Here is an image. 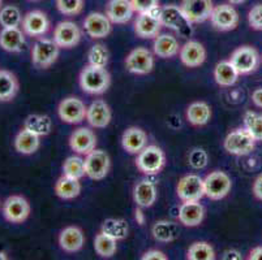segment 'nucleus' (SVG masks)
<instances>
[{"label":"nucleus","instance_id":"nucleus-1","mask_svg":"<svg viewBox=\"0 0 262 260\" xmlns=\"http://www.w3.org/2000/svg\"><path fill=\"white\" fill-rule=\"evenodd\" d=\"M81 90L89 95H102L111 86V75L106 68H99L88 64L78 76Z\"/></svg>","mask_w":262,"mask_h":260},{"label":"nucleus","instance_id":"nucleus-2","mask_svg":"<svg viewBox=\"0 0 262 260\" xmlns=\"http://www.w3.org/2000/svg\"><path fill=\"white\" fill-rule=\"evenodd\" d=\"M136 156V167L145 176L158 175L166 167V154L156 145L146 146Z\"/></svg>","mask_w":262,"mask_h":260},{"label":"nucleus","instance_id":"nucleus-3","mask_svg":"<svg viewBox=\"0 0 262 260\" xmlns=\"http://www.w3.org/2000/svg\"><path fill=\"white\" fill-rule=\"evenodd\" d=\"M60 55V47L54 39L37 38L32 49V63L37 69H49L54 65Z\"/></svg>","mask_w":262,"mask_h":260},{"label":"nucleus","instance_id":"nucleus-4","mask_svg":"<svg viewBox=\"0 0 262 260\" xmlns=\"http://www.w3.org/2000/svg\"><path fill=\"white\" fill-rule=\"evenodd\" d=\"M3 218L11 224H23L29 219L32 214V206L29 200L18 194L9 195L2 206Z\"/></svg>","mask_w":262,"mask_h":260},{"label":"nucleus","instance_id":"nucleus-5","mask_svg":"<svg viewBox=\"0 0 262 260\" xmlns=\"http://www.w3.org/2000/svg\"><path fill=\"white\" fill-rule=\"evenodd\" d=\"M223 147L227 154L233 156H245L253 152L256 140L245 130V128H239L228 133L223 142Z\"/></svg>","mask_w":262,"mask_h":260},{"label":"nucleus","instance_id":"nucleus-6","mask_svg":"<svg viewBox=\"0 0 262 260\" xmlns=\"http://www.w3.org/2000/svg\"><path fill=\"white\" fill-rule=\"evenodd\" d=\"M205 197L211 200H221L230 194L232 180L223 171H213L204 178Z\"/></svg>","mask_w":262,"mask_h":260},{"label":"nucleus","instance_id":"nucleus-7","mask_svg":"<svg viewBox=\"0 0 262 260\" xmlns=\"http://www.w3.org/2000/svg\"><path fill=\"white\" fill-rule=\"evenodd\" d=\"M85 173L90 180L101 181L106 178L111 169V159L104 150L95 149L84 159Z\"/></svg>","mask_w":262,"mask_h":260},{"label":"nucleus","instance_id":"nucleus-8","mask_svg":"<svg viewBox=\"0 0 262 260\" xmlns=\"http://www.w3.org/2000/svg\"><path fill=\"white\" fill-rule=\"evenodd\" d=\"M230 61L237 69L240 76H247L257 70L259 63H261V57H259L258 51L254 47L242 46L237 47L231 54Z\"/></svg>","mask_w":262,"mask_h":260},{"label":"nucleus","instance_id":"nucleus-9","mask_svg":"<svg viewBox=\"0 0 262 260\" xmlns=\"http://www.w3.org/2000/svg\"><path fill=\"white\" fill-rule=\"evenodd\" d=\"M88 107L82 99L77 97H67L58 106V114L63 123L70 125H77L86 120Z\"/></svg>","mask_w":262,"mask_h":260},{"label":"nucleus","instance_id":"nucleus-10","mask_svg":"<svg viewBox=\"0 0 262 260\" xmlns=\"http://www.w3.org/2000/svg\"><path fill=\"white\" fill-rule=\"evenodd\" d=\"M176 194L182 202H199L205 197L204 178L194 173L183 176L176 186Z\"/></svg>","mask_w":262,"mask_h":260},{"label":"nucleus","instance_id":"nucleus-11","mask_svg":"<svg viewBox=\"0 0 262 260\" xmlns=\"http://www.w3.org/2000/svg\"><path fill=\"white\" fill-rule=\"evenodd\" d=\"M154 55L145 47H136L125 57V68L132 75H149L154 69Z\"/></svg>","mask_w":262,"mask_h":260},{"label":"nucleus","instance_id":"nucleus-12","mask_svg":"<svg viewBox=\"0 0 262 260\" xmlns=\"http://www.w3.org/2000/svg\"><path fill=\"white\" fill-rule=\"evenodd\" d=\"M180 9L189 23H202L210 20L214 4L213 0H182Z\"/></svg>","mask_w":262,"mask_h":260},{"label":"nucleus","instance_id":"nucleus-13","mask_svg":"<svg viewBox=\"0 0 262 260\" xmlns=\"http://www.w3.org/2000/svg\"><path fill=\"white\" fill-rule=\"evenodd\" d=\"M239 13L232 4H219L213 8L210 21L214 29L219 32H231L239 25Z\"/></svg>","mask_w":262,"mask_h":260},{"label":"nucleus","instance_id":"nucleus-14","mask_svg":"<svg viewBox=\"0 0 262 260\" xmlns=\"http://www.w3.org/2000/svg\"><path fill=\"white\" fill-rule=\"evenodd\" d=\"M50 28H51V22L45 12L34 9V11L24 14L21 29L26 34V37L42 38L49 33Z\"/></svg>","mask_w":262,"mask_h":260},{"label":"nucleus","instance_id":"nucleus-15","mask_svg":"<svg viewBox=\"0 0 262 260\" xmlns=\"http://www.w3.org/2000/svg\"><path fill=\"white\" fill-rule=\"evenodd\" d=\"M52 39L60 49L70 50L78 46L82 39V32L80 26L73 21H61L55 26Z\"/></svg>","mask_w":262,"mask_h":260},{"label":"nucleus","instance_id":"nucleus-16","mask_svg":"<svg viewBox=\"0 0 262 260\" xmlns=\"http://www.w3.org/2000/svg\"><path fill=\"white\" fill-rule=\"evenodd\" d=\"M157 16H158V18L161 20L162 25L164 28L172 29L175 32L182 33L183 35H185L184 30H189V26L192 25V23H189L185 20L180 7L175 6V4H168V6L161 7L158 12H157Z\"/></svg>","mask_w":262,"mask_h":260},{"label":"nucleus","instance_id":"nucleus-17","mask_svg":"<svg viewBox=\"0 0 262 260\" xmlns=\"http://www.w3.org/2000/svg\"><path fill=\"white\" fill-rule=\"evenodd\" d=\"M84 30L92 39H103L113 32V22L106 13L92 12L85 17Z\"/></svg>","mask_w":262,"mask_h":260},{"label":"nucleus","instance_id":"nucleus-18","mask_svg":"<svg viewBox=\"0 0 262 260\" xmlns=\"http://www.w3.org/2000/svg\"><path fill=\"white\" fill-rule=\"evenodd\" d=\"M70 147L77 155L86 156L88 154L97 149V135L89 128H78L71 134Z\"/></svg>","mask_w":262,"mask_h":260},{"label":"nucleus","instance_id":"nucleus-19","mask_svg":"<svg viewBox=\"0 0 262 260\" xmlns=\"http://www.w3.org/2000/svg\"><path fill=\"white\" fill-rule=\"evenodd\" d=\"M162 28L163 25L156 13H139L133 25L136 35L141 39H154L161 34Z\"/></svg>","mask_w":262,"mask_h":260},{"label":"nucleus","instance_id":"nucleus-20","mask_svg":"<svg viewBox=\"0 0 262 260\" xmlns=\"http://www.w3.org/2000/svg\"><path fill=\"white\" fill-rule=\"evenodd\" d=\"M206 49L199 40H188L180 47L179 57L187 68H199L206 60Z\"/></svg>","mask_w":262,"mask_h":260},{"label":"nucleus","instance_id":"nucleus-21","mask_svg":"<svg viewBox=\"0 0 262 260\" xmlns=\"http://www.w3.org/2000/svg\"><path fill=\"white\" fill-rule=\"evenodd\" d=\"M113 120L111 107L102 99H95L86 109V121L94 129H104Z\"/></svg>","mask_w":262,"mask_h":260},{"label":"nucleus","instance_id":"nucleus-22","mask_svg":"<svg viewBox=\"0 0 262 260\" xmlns=\"http://www.w3.org/2000/svg\"><path fill=\"white\" fill-rule=\"evenodd\" d=\"M26 34L21 28H2L0 47L9 54H20L25 50Z\"/></svg>","mask_w":262,"mask_h":260},{"label":"nucleus","instance_id":"nucleus-23","mask_svg":"<svg viewBox=\"0 0 262 260\" xmlns=\"http://www.w3.org/2000/svg\"><path fill=\"white\" fill-rule=\"evenodd\" d=\"M85 245V234L82 229L76 225L66 226L59 234V246L67 254L81 251Z\"/></svg>","mask_w":262,"mask_h":260},{"label":"nucleus","instance_id":"nucleus-24","mask_svg":"<svg viewBox=\"0 0 262 260\" xmlns=\"http://www.w3.org/2000/svg\"><path fill=\"white\" fill-rule=\"evenodd\" d=\"M158 198L157 185L149 178H142L136 182L133 187V200L141 208H150L153 207Z\"/></svg>","mask_w":262,"mask_h":260},{"label":"nucleus","instance_id":"nucleus-25","mask_svg":"<svg viewBox=\"0 0 262 260\" xmlns=\"http://www.w3.org/2000/svg\"><path fill=\"white\" fill-rule=\"evenodd\" d=\"M121 146L128 154L137 155L147 146V134L139 126H129L121 135Z\"/></svg>","mask_w":262,"mask_h":260},{"label":"nucleus","instance_id":"nucleus-26","mask_svg":"<svg viewBox=\"0 0 262 260\" xmlns=\"http://www.w3.org/2000/svg\"><path fill=\"white\" fill-rule=\"evenodd\" d=\"M135 9L130 0H110L106 6V16L116 25H124L132 20Z\"/></svg>","mask_w":262,"mask_h":260},{"label":"nucleus","instance_id":"nucleus-27","mask_svg":"<svg viewBox=\"0 0 262 260\" xmlns=\"http://www.w3.org/2000/svg\"><path fill=\"white\" fill-rule=\"evenodd\" d=\"M179 223L188 228L201 225L205 219V207L199 202H183L179 208Z\"/></svg>","mask_w":262,"mask_h":260},{"label":"nucleus","instance_id":"nucleus-28","mask_svg":"<svg viewBox=\"0 0 262 260\" xmlns=\"http://www.w3.org/2000/svg\"><path fill=\"white\" fill-rule=\"evenodd\" d=\"M40 138L35 133L30 132L28 129L23 128L20 132L16 134L13 139V146L15 150L21 155H33L39 150Z\"/></svg>","mask_w":262,"mask_h":260},{"label":"nucleus","instance_id":"nucleus-29","mask_svg":"<svg viewBox=\"0 0 262 260\" xmlns=\"http://www.w3.org/2000/svg\"><path fill=\"white\" fill-rule=\"evenodd\" d=\"M20 90L17 76L8 69H0V103H8L15 99Z\"/></svg>","mask_w":262,"mask_h":260},{"label":"nucleus","instance_id":"nucleus-30","mask_svg":"<svg viewBox=\"0 0 262 260\" xmlns=\"http://www.w3.org/2000/svg\"><path fill=\"white\" fill-rule=\"evenodd\" d=\"M180 44L179 40L171 34H159L154 38L153 51L154 55L161 59H172L180 51Z\"/></svg>","mask_w":262,"mask_h":260},{"label":"nucleus","instance_id":"nucleus-31","mask_svg":"<svg viewBox=\"0 0 262 260\" xmlns=\"http://www.w3.org/2000/svg\"><path fill=\"white\" fill-rule=\"evenodd\" d=\"M151 235L157 242L170 243L180 235V226L178 223L168 220H159L151 226Z\"/></svg>","mask_w":262,"mask_h":260},{"label":"nucleus","instance_id":"nucleus-32","mask_svg":"<svg viewBox=\"0 0 262 260\" xmlns=\"http://www.w3.org/2000/svg\"><path fill=\"white\" fill-rule=\"evenodd\" d=\"M185 117L192 126H205L211 119V107L206 102H193L185 111Z\"/></svg>","mask_w":262,"mask_h":260},{"label":"nucleus","instance_id":"nucleus-33","mask_svg":"<svg viewBox=\"0 0 262 260\" xmlns=\"http://www.w3.org/2000/svg\"><path fill=\"white\" fill-rule=\"evenodd\" d=\"M240 73L230 60L219 61L214 68V80L222 87H231L237 82Z\"/></svg>","mask_w":262,"mask_h":260},{"label":"nucleus","instance_id":"nucleus-34","mask_svg":"<svg viewBox=\"0 0 262 260\" xmlns=\"http://www.w3.org/2000/svg\"><path fill=\"white\" fill-rule=\"evenodd\" d=\"M81 182L80 180L63 175L58 178L55 183V194L63 200H71L77 198L81 194Z\"/></svg>","mask_w":262,"mask_h":260},{"label":"nucleus","instance_id":"nucleus-35","mask_svg":"<svg viewBox=\"0 0 262 260\" xmlns=\"http://www.w3.org/2000/svg\"><path fill=\"white\" fill-rule=\"evenodd\" d=\"M24 128L39 137H45L51 133L52 121L47 114H29L24 121Z\"/></svg>","mask_w":262,"mask_h":260},{"label":"nucleus","instance_id":"nucleus-36","mask_svg":"<svg viewBox=\"0 0 262 260\" xmlns=\"http://www.w3.org/2000/svg\"><path fill=\"white\" fill-rule=\"evenodd\" d=\"M94 250L97 255L108 259L113 257L118 251V240L103 232H99L94 238Z\"/></svg>","mask_w":262,"mask_h":260},{"label":"nucleus","instance_id":"nucleus-37","mask_svg":"<svg viewBox=\"0 0 262 260\" xmlns=\"http://www.w3.org/2000/svg\"><path fill=\"white\" fill-rule=\"evenodd\" d=\"M23 13L16 4H7L0 9V26L2 28H21Z\"/></svg>","mask_w":262,"mask_h":260},{"label":"nucleus","instance_id":"nucleus-38","mask_svg":"<svg viewBox=\"0 0 262 260\" xmlns=\"http://www.w3.org/2000/svg\"><path fill=\"white\" fill-rule=\"evenodd\" d=\"M101 232L111 235L115 240H125L129 233V226L128 223L123 219H106L102 223Z\"/></svg>","mask_w":262,"mask_h":260},{"label":"nucleus","instance_id":"nucleus-39","mask_svg":"<svg viewBox=\"0 0 262 260\" xmlns=\"http://www.w3.org/2000/svg\"><path fill=\"white\" fill-rule=\"evenodd\" d=\"M215 257L214 247L209 242H205V241L193 242L187 251L188 260H214Z\"/></svg>","mask_w":262,"mask_h":260},{"label":"nucleus","instance_id":"nucleus-40","mask_svg":"<svg viewBox=\"0 0 262 260\" xmlns=\"http://www.w3.org/2000/svg\"><path fill=\"white\" fill-rule=\"evenodd\" d=\"M63 175L68 176V177L77 178V180L85 177L86 173H85L84 159L81 156H77V155L67 157L63 163Z\"/></svg>","mask_w":262,"mask_h":260},{"label":"nucleus","instance_id":"nucleus-41","mask_svg":"<svg viewBox=\"0 0 262 260\" xmlns=\"http://www.w3.org/2000/svg\"><path fill=\"white\" fill-rule=\"evenodd\" d=\"M88 61L90 65L106 68L110 61V51L102 43H95L88 51Z\"/></svg>","mask_w":262,"mask_h":260},{"label":"nucleus","instance_id":"nucleus-42","mask_svg":"<svg viewBox=\"0 0 262 260\" xmlns=\"http://www.w3.org/2000/svg\"><path fill=\"white\" fill-rule=\"evenodd\" d=\"M244 128L256 142H262V114L248 111L244 114Z\"/></svg>","mask_w":262,"mask_h":260},{"label":"nucleus","instance_id":"nucleus-43","mask_svg":"<svg viewBox=\"0 0 262 260\" xmlns=\"http://www.w3.org/2000/svg\"><path fill=\"white\" fill-rule=\"evenodd\" d=\"M85 0H56V8L67 17H73L82 12Z\"/></svg>","mask_w":262,"mask_h":260},{"label":"nucleus","instance_id":"nucleus-44","mask_svg":"<svg viewBox=\"0 0 262 260\" xmlns=\"http://www.w3.org/2000/svg\"><path fill=\"white\" fill-rule=\"evenodd\" d=\"M208 163H209L208 152L205 151L204 149L196 147V149H193L192 151L189 152V155H188V164L190 166V168L196 169V171L206 168Z\"/></svg>","mask_w":262,"mask_h":260},{"label":"nucleus","instance_id":"nucleus-45","mask_svg":"<svg viewBox=\"0 0 262 260\" xmlns=\"http://www.w3.org/2000/svg\"><path fill=\"white\" fill-rule=\"evenodd\" d=\"M133 9L137 13H156L161 8L159 0H130Z\"/></svg>","mask_w":262,"mask_h":260},{"label":"nucleus","instance_id":"nucleus-46","mask_svg":"<svg viewBox=\"0 0 262 260\" xmlns=\"http://www.w3.org/2000/svg\"><path fill=\"white\" fill-rule=\"evenodd\" d=\"M248 22L253 30L262 32V4H256L248 13Z\"/></svg>","mask_w":262,"mask_h":260},{"label":"nucleus","instance_id":"nucleus-47","mask_svg":"<svg viewBox=\"0 0 262 260\" xmlns=\"http://www.w3.org/2000/svg\"><path fill=\"white\" fill-rule=\"evenodd\" d=\"M168 256L161 250H147L142 254L141 260H167Z\"/></svg>","mask_w":262,"mask_h":260},{"label":"nucleus","instance_id":"nucleus-48","mask_svg":"<svg viewBox=\"0 0 262 260\" xmlns=\"http://www.w3.org/2000/svg\"><path fill=\"white\" fill-rule=\"evenodd\" d=\"M222 259L223 260H242L243 256H242V252L237 251V250L228 249L222 254Z\"/></svg>","mask_w":262,"mask_h":260},{"label":"nucleus","instance_id":"nucleus-49","mask_svg":"<svg viewBox=\"0 0 262 260\" xmlns=\"http://www.w3.org/2000/svg\"><path fill=\"white\" fill-rule=\"evenodd\" d=\"M252 190H253L254 197H256L257 199L261 200V202H262V175L258 176V177L254 180L253 187H252Z\"/></svg>","mask_w":262,"mask_h":260},{"label":"nucleus","instance_id":"nucleus-50","mask_svg":"<svg viewBox=\"0 0 262 260\" xmlns=\"http://www.w3.org/2000/svg\"><path fill=\"white\" fill-rule=\"evenodd\" d=\"M252 102L256 107L262 108V87H258L252 92Z\"/></svg>","mask_w":262,"mask_h":260},{"label":"nucleus","instance_id":"nucleus-51","mask_svg":"<svg viewBox=\"0 0 262 260\" xmlns=\"http://www.w3.org/2000/svg\"><path fill=\"white\" fill-rule=\"evenodd\" d=\"M249 260H262V246H257L252 249L248 255Z\"/></svg>","mask_w":262,"mask_h":260},{"label":"nucleus","instance_id":"nucleus-52","mask_svg":"<svg viewBox=\"0 0 262 260\" xmlns=\"http://www.w3.org/2000/svg\"><path fill=\"white\" fill-rule=\"evenodd\" d=\"M135 219H136V221H137V224H140V225H144L145 224V214L142 212L141 207L137 206V208H136Z\"/></svg>","mask_w":262,"mask_h":260},{"label":"nucleus","instance_id":"nucleus-53","mask_svg":"<svg viewBox=\"0 0 262 260\" xmlns=\"http://www.w3.org/2000/svg\"><path fill=\"white\" fill-rule=\"evenodd\" d=\"M228 3L232 4V6H239V4H243L245 0H227Z\"/></svg>","mask_w":262,"mask_h":260},{"label":"nucleus","instance_id":"nucleus-54","mask_svg":"<svg viewBox=\"0 0 262 260\" xmlns=\"http://www.w3.org/2000/svg\"><path fill=\"white\" fill-rule=\"evenodd\" d=\"M7 259H8V256H7V252H4L0 250V260H7Z\"/></svg>","mask_w":262,"mask_h":260},{"label":"nucleus","instance_id":"nucleus-55","mask_svg":"<svg viewBox=\"0 0 262 260\" xmlns=\"http://www.w3.org/2000/svg\"><path fill=\"white\" fill-rule=\"evenodd\" d=\"M3 2H4V0H0V9H2V7L4 6V4H3Z\"/></svg>","mask_w":262,"mask_h":260},{"label":"nucleus","instance_id":"nucleus-56","mask_svg":"<svg viewBox=\"0 0 262 260\" xmlns=\"http://www.w3.org/2000/svg\"><path fill=\"white\" fill-rule=\"evenodd\" d=\"M29 2H38V0H29Z\"/></svg>","mask_w":262,"mask_h":260}]
</instances>
